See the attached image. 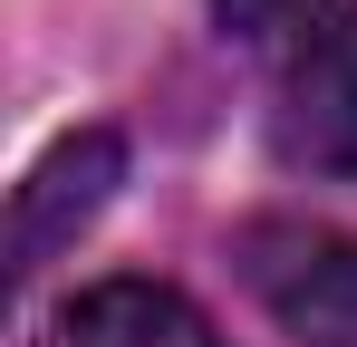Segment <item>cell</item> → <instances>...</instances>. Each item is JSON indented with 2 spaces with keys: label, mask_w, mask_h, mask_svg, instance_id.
Segmentation results:
<instances>
[{
  "label": "cell",
  "mask_w": 357,
  "mask_h": 347,
  "mask_svg": "<svg viewBox=\"0 0 357 347\" xmlns=\"http://www.w3.org/2000/svg\"><path fill=\"white\" fill-rule=\"evenodd\" d=\"M271 155L357 183V0H309L271 39Z\"/></svg>",
  "instance_id": "6da1fadb"
},
{
  "label": "cell",
  "mask_w": 357,
  "mask_h": 347,
  "mask_svg": "<svg viewBox=\"0 0 357 347\" xmlns=\"http://www.w3.org/2000/svg\"><path fill=\"white\" fill-rule=\"evenodd\" d=\"M241 251H251V289L271 299V318L299 347H357V241L261 222Z\"/></svg>",
  "instance_id": "7a4b0ae2"
},
{
  "label": "cell",
  "mask_w": 357,
  "mask_h": 347,
  "mask_svg": "<svg viewBox=\"0 0 357 347\" xmlns=\"http://www.w3.org/2000/svg\"><path fill=\"white\" fill-rule=\"evenodd\" d=\"M126 174V145L116 125H87V135H59L49 155H39V174L20 183V203H10V270H39L59 241H77V231L97 222V203L116 193Z\"/></svg>",
  "instance_id": "3957f363"
},
{
  "label": "cell",
  "mask_w": 357,
  "mask_h": 347,
  "mask_svg": "<svg viewBox=\"0 0 357 347\" xmlns=\"http://www.w3.org/2000/svg\"><path fill=\"white\" fill-rule=\"evenodd\" d=\"M39 347H222V338L174 280H97L39 328Z\"/></svg>",
  "instance_id": "277c9868"
},
{
  "label": "cell",
  "mask_w": 357,
  "mask_h": 347,
  "mask_svg": "<svg viewBox=\"0 0 357 347\" xmlns=\"http://www.w3.org/2000/svg\"><path fill=\"white\" fill-rule=\"evenodd\" d=\"M290 10H309V0H213V20H222L232 39H280Z\"/></svg>",
  "instance_id": "5b68a950"
}]
</instances>
